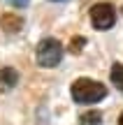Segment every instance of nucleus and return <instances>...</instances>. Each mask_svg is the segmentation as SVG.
Masks as SVG:
<instances>
[{"instance_id":"obj_1","label":"nucleus","mask_w":123,"mask_h":125,"mask_svg":"<svg viewBox=\"0 0 123 125\" xmlns=\"http://www.w3.org/2000/svg\"><path fill=\"white\" fill-rule=\"evenodd\" d=\"M70 90H72V100L79 104H95L107 97V88L93 79H77Z\"/></svg>"},{"instance_id":"obj_2","label":"nucleus","mask_w":123,"mask_h":125,"mask_svg":"<svg viewBox=\"0 0 123 125\" xmlns=\"http://www.w3.org/2000/svg\"><path fill=\"white\" fill-rule=\"evenodd\" d=\"M37 62L42 67H56L63 58V44L54 37H44V40L37 44Z\"/></svg>"},{"instance_id":"obj_3","label":"nucleus","mask_w":123,"mask_h":125,"mask_svg":"<svg viewBox=\"0 0 123 125\" xmlns=\"http://www.w3.org/2000/svg\"><path fill=\"white\" fill-rule=\"evenodd\" d=\"M88 16H91L93 28H98V30H109L116 23V9L112 7L109 2H98V5L91 7Z\"/></svg>"},{"instance_id":"obj_4","label":"nucleus","mask_w":123,"mask_h":125,"mask_svg":"<svg viewBox=\"0 0 123 125\" xmlns=\"http://www.w3.org/2000/svg\"><path fill=\"white\" fill-rule=\"evenodd\" d=\"M16 81H19L16 70H12V67H2V70H0V93L12 90L14 86H16Z\"/></svg>"},{"instance_id":"obj_5","label":"nucleus","mask_w":123,"mask_h":125,"mask_svg":"<svg viewBox=\"0 0 123 125\" xmlns=\"http://www.w3.org/2000/svg\"><path fill=\"white\" fill-rule=\"evenodd\" d=\"M21 26H23V21H21V16H16V14H5L2 16V30L9 32V35L19 32Z\"/></svg>"},{"instance_id":"obj_6","label":"nucleus","mask_w":123,"mask_h":125,"mask_svg":"<svg viewBox=\"0 0 123 125\" xmlns=\"http://www.w3.org/2000/svg\"><path fill=\"white\" fill-rule=\"evenodd\" d=\"M79 123L81 125H100L102 123V114L95 111V109H91V111H86L81 118H79Z\"/></svg>"},{"instance_id":"obj_7","label":"nucleus","mask_w":123,"mask_h":125,"mask_svg":"<svg viewBox=\"0 0 123 125\" xmlns=\"http://www.w3.org/2000/svg\"><path fill=\"white\" fill-rule=\"evenodd\" d=\"M112 81L123 90V65L121 62H114V65H112Z\"/></svg>"},{"instance_id":"obj_8","label":"nucleus","mask_w":123,"mask_h":125,"mask_svg":"<svg viewBox=\"0 0 123 125\" xmlns=\"http://www.w3.org/2000/svg\"><path fill=\"white\" fill-rule=\"evenodd\" d=\"M84 44H86V40H84V37H74L72 44H70V51H72V53H79V49H81Z\"/></svg>"},{"instance_id":"obj_9","label":"nucleus","mask_w":123,"mask_h":125,"mask_svg":"<svg viewBox=\"0 0 123 125\" xmlns=\"http://www.w3.org/2000/svg\"><path fill=\"white\" fill-rule=\"evenodd\" d=\"M9 5H14V7H28V2L30 0H7Z\"/></svg>"},{"instance_id":"obj_10","label":"nucleus","mask_w":123,"mask_h":125,"mask_svg":"<svg viewBox=\"0 0 123 125\" xmlns=\"http://www.w3.org/2000/svg\"><path fill=\"white\" fill-rule=\"evenodd\" d=\"M119 125H123V114H121V118H119Z\"/></svg>"},{"instance_id":"obj_11","label":"nucleus","mask_w":123,"mask_h":125,"mask_svg":"<svg viewBox=\"0 0 123 125\" xmlns=\"http://www.w3.org/2000/svg\"><path fill=\"white\" fill-rule=\"evenodd\" d=\"M51 2H65V0H51Z\"/></svg>"}]
</instances>
